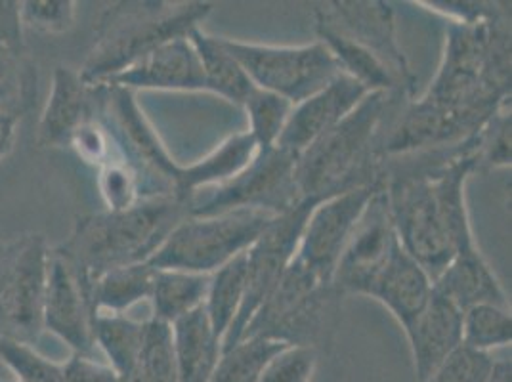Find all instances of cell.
I'll return each mask as SVG.
<instances>
[{"label":"cell","mask_w":512,"mask_h":382,"mask_svg":"<svg viewBox=\"0 0 512 382\" xmlns=\"http://www.w3.org/2000/svg\"><path fill=\"white\" fill-rule=\"evenodd\" d=\"M400 94L371 92L337 127L327 130L297 155L300 199L323 201L344 191L383 182L381 144Z\"/></svg>","instance_id":"6da1fadb"},{"label":"cell","mask_w":512,"mask_h":382,"mask_svg":"<svg viewBox=\"0 0 512 382\" xmlns=\"http://www.w3.org/2000/svg\"><path fill=\"white\" fill-rule=\"evenodd\" d=\"M188 216V203L176 197L142 199L125 211L79 218L60 249L83 285L113 268L148 262L172 230Z\"/></svg>","instance_id":"7a4b0ae2"},{"label":"cell","mask_w":512,"mask_h":382,"mask_svg":"<svg viewBox=\"0 0 512 382\" xmlns=\"http://www.w3.org/2000/svg\"><path fill=\"white\" fill-rule=\"evenodd\" d=\"M211 12V2L111 4L96 25L94 43L79 75L86 85H102L155 48L190 37Z\"/></svg>","instance_id":"3957f363"},{"label":"cell","mask_w":512,"mask_h":382,"mask_svg":"<svg viewBox=\"0 0 512 382\" xmlns=\"http://www.w3.org/2000/svg\"><path fill=\"white\" fill-rule=\"evenodd\" d=\"M341 297L333 283H325L295 256L241 339L260 337L320 352L335 329Z\"/></svg>","instance_id":"277c9868"},{"label":"cell","mask_w":512,"mask_h":382,"mask_svg":"<svg viewBox=\"0 0 512 382\" xmlns=\"http://www.w3.org/2000/svg\"><path fill=\"white\" fill-rule=\"evenodd\" d=\"M276 216L239 209L213 216H186L148 260L155 270H178L211 276L239 253H245Z\"/></svg>","instance_id":"5b68a950"},{"label":"cell","mask_w":512,"mask_h":382,"mask_svg":"<svg viewBox=\"0 0 512 382\" xmlns=\"http://www.w3.org/2000/svg\"><path fill=\"white\" fill-rule=\"evenodd\" d=\"M295 167L297 155L287 149L278 146L258 149L255 159L232 180L192 195L188 201V214L213 216L239 209L274 216L287 213L302 201Z\"/></svg>","instance_id":"8992f818"},{"label":"cell","mask_w":512,"mask_h":382,"mask_svg":"<svg viewBox=\"0 0 512 382\" xmlns=\"http://www.w3.org/2000/svg\"><path fill=\"white\" fill-rule=\"evenodd\" d=\"M220 41L245 69L253 85L278 94L293 106L342 73L331 50L320 41L304 46L241 43L226 37H220Z\"/></svg>","instance_id":"52a82bcc"},{"label":"cell","mask_w":512,"mask_h":382,"mask_svg":"<svg viewBox=\"0 0 512 382\" xmlns=\"http://www.w3.org/2000/svg\"><path fill=\"white\" fill-rule=\"evenodd\" d=\"M50 249L44 235H23L0 260V337L33 344L43 333Z\"/></svg>","instance_id":"ba28073f"},{"label":"cell","mask_w":512,"mask_h":382,"mask_svg":"<svg viewBox=\"0 0 512 382\" xmlns=\"http://www.w3.org/2000/svg\"><path fill=\"white\" fill-rule=\"evenodd\" d=\"M321 203V201H320ZM318 201L304 199L297 207L276 216L264 234L247 249V279L241 310L222 340V352L237 344L262 302L276 289L279 279L299 251L300 235L308 214Z\"/></svg>","instance_id":"9c48e42d"},{"label":"cell","mask_w":512,"mask_h":382,"mask_svg":"<svg viewBox=\"0 0 512 382\" xmlns=\"http://www.w3.org/2000/svg\"><path fill=\"white\" fill-rule=\"evenodd\" d=\"M316 23H321L348 41L373 54L394 75L402 92L411 96L417 83L406 54L398 43L394 10L386 2H348L337 0L316 8Z\"/></svg>","instance_id":"30bf717a"},{"label":"cell","mask_w":512,"mask_h":382,"mask_svg":"<svg viewBox=\"0 0 512 382\" xmlns=\"http://www.w3.org/2000/svg\"><path fill=\"white\" fill-rule=\"evenodd\" d=\"M384 182L344 191L318 203L300 235L297 258L325 283H333L342 251L373 195Z\"/></svg>","instance_id":"8fae6325"},{"label":"cell","mask_w":512,"mask_h":382,"mask_svg":"<svg viewBox=\"0 0 512 382\" xmlns=\"http://www.w3.org/2000/svg\"><path fill=\"white\" fill-rule=\"evenodd\" d=\"M398 243L400 241L394 232L383 186L365 207L362 218L358 220L342 251L333 276V287L341 295L352 293L365 297L371 281L379 274Z\"/></svg>","instance_id":"7c38bea8"},{"label":"cell","mask_w":512,"mask_h":382,"mask_svg":"<svg viewBox=\"0 0 512 382\" xmlns=\"http://www.w3.org/2000/svg\"><path fill=\"white\" fill-rule=\"evenodd\" d=\"M43 329H48L73 350L92 356V310L85 285L62 251H50L44 289Z\"/></svg>","instance_id":"4fadbf2b"},{"label":"cell","mask_w":512,"mask_h":382,"mask_svg":"<svg viewBox=\"0 0 512 382\" xmlns=\"http://www.w3.org/2000/svg\"><path fill=\"white\" fill-rule=\"evenodd\" d=\"M367 94L371 92L356 79L339 73L329 85L293 107L279 136L278 148L299 155L327 130L337 127L354 107L360 106Z\"/></svg>","instance_id":"5bb4252c"},{"label":"cell","mask_w":512,"mask_h":382,"mask_svg":"<svg viewBox=\"0 0 512 382\" xmlns=\"http://www.w3.org/2000/svg\"><path fill=\"white\" fill-rule=\"evenodd\" d=\"M102 85H117L128 90H188L209 92L197 50L188 37L174 39L155 48L146 58L130 65Z\"/></svg>","instance_id":"9a60e30c"},{"label":"cell","mask_w":512,"mask_h":382,"mask_svg":"<svg viewBox=\"0 0 512 382\" xmlns=\"http://www.w3.org/2000/svg\"><path fill=\"white\" fill-rule=\"evenodd\" d=\"M461 323L463 310L432 287L425 310L404 329L415 381H427L428 375L463 344Z\"/></svg>","instance_id":"2e32d148"},{"label":"cell","mask_w":512,"mask_h":382,"mask_svg":"<svg viewBox=\"0 0 512 382\" xmlns=\"http://www.w3.org/2000/svg\"><path fill=\"white\" fill-rule=\"evenodd\" d=\"M94 115V86L86 85L77 71L58 65L52 75V90L39 123V146H69L75 132Z\"/></svg>","instance_id":"e0dca14e"},{"label":"cell","mask_w":512,"mask_h":382,"mask_svg":"<svg viewBox=\"0 0 512 382\" xmlns=\"http://www.w3.org/2000/svg\"><path fill=\"white\" fill-rule=\"evenodd\" d=\"M432 295V279L398 243L371 281L365 297L375 298L406 329Z\"/></svg>","instance_id":"ac0fdd59"},{"label":"cell","mask_w":512,"mask_h":382,"mask_svg":"<svg viewBox=\"0 0 512 382\" xmlns=\"http://www.w3.org/2000/svg\"><path fill=\"white\" fill-rule=\"evenodd\" d=\"M432 287L461 310L486 302L509 306L499 279L476 245L453 256L446 270L436 277Z\"/></svg>","instance_id":"d6986e66"},{"label":"cell","mask_w":512,"mask_h":382,"mask_svg":"<svg viewBox=\"0 0 512 382\" xmlns=\"http://www.w3.org/2000/svg\"><path fill=\"white\" fill-rule=\"evenodd\" d=\"M178 382H209L222 356V339L216 335L205 304L171 325Z\"/></svg>","instance_id":"ffe728a7"},{"label":"cell","mask_w":512,"mask_h":382,"mask_svg":"<svg viewBox=\"0 0 512 382\" xmlns=\"http://www.w3.org/2000/svg\"><path fill=\"white\" fill-rule=\"evenodd\" d=\"M258 153L255 138L249 132L230 136L201 161L182 167L180 197L188 203L197 191L220 186L245 169Z\"/></svg>","instance_id":"44dd1931"},{"label":"cell","mask_w":512,"mask_h":382,"mask_svg":"<svg viewBox=\"0 0 512 382\" xmlns=\"http://www.w3.org/2000/svg\"><path fill=\"white\" fill-rule=\"evenodd\" d=\"M155 272L148 262H140L113 268L90 281L85 291L92 316L96 312L123 314L134 304L151 298Z\"/></svg>","instance_id":"7402d4cb"},{"label":"cell","mask_w":512,"mask_h":382,"mask_svg":"<svg viewBox=\"0 0 512 382\" xmlns=\"http://www.w3.org/2000/svg\"><path fill=\"white\" fill-rule=\"evenodd\" d=\"M192 41L197 56L203 65L209 92L226 98L232 104L243 106L245 98L255 88L245 69L234 56L224 48L220 37L205 33L201 27L193 29L188 37Z\"/></svg>","instance_id":"603a6c76"},{"label":"cell","mask_w":512,"mask_h":382,"mask_svg":"<svg viewBox=\"0 0 512 382\" xmlns=\"http://www.w3.org/2000/svg\"><path fill=\"white\" fill-rule=\"evenodd\" d=\"M211 276L178 270H157L151 302L153 318L172 325L205 304Z\"/></svg>","instance_id":"cb8c5ba5"},{"label":"cell","mask_w":512,"mask_h":382,"mask_svg":"<svg viewBox=\"0 0 512 382\" xmlns=\"http://www.w3.org/2000/svg\"><path fill=\"white\" fill-rule=\"evenodd\" d=\"M148 321H134L125 314L96 312L92 316V337L94 346L98 344L106 354L107 365H111L123 381L132 371L140 348L146 337Z\"/></svg>","instance_id":"d4e9b609"},{"label":"cell","mask_w":512,"mask_h":382,"mask_svg":"<svg viewBox=\"0 0 512 382\" xmlns=\"http://www.w3.org/2000/svg\"><path fill=\"white\" fill-rule=\"evenodd\" d=\"M245 279H247V251L234 256L222 268L211 274L209 291L205 298V310L213 323L214 331L224 340L237 318L243 297H245Z\"/></svg>","instance_id":"484cf974"},{"label":"cell","mask_w":512,"mask_h":382,"mask_svg":"<svg viewBox=\"0 0 512 382\" xmlns=\"http://www.w3.org/2000/svg\"><path fill=\"white\" fill-rule=\"evenodd\" d=\"M287 344L278 340L249 337L224 350L209 382H258L266 365Z\"/></svg>","instance_id":"4316f807"},{"label":"cell","mask_w":512,"mask_h":382,"mask_svg":"<svg viewBox=\"0 0 512 382\" xmlns=\"http://www.w3.org/2000/svg\"><path fill=\"white\" fill-rule=\"evenodd\" d=\"M125 382H178L169 323L148 319L144 344Z\"/></svg>","instance_id":"83f0119b"},{"label":"cell","mask_w":512,"mask_h":382,"mask_svg":"<svg viewBox=\"0 0 512 382\" xmlns=\"http://www.w3.org/2000/svg\"><path fill=\"white\" fill-rule=\"evenodd\" d=\"M463 344L490 354L495 348L511 346L512 318L509 306L474 304L463 310Z\"/></svg>","instance_id":"f1b7e54d"},{"label":"cell","mask_w":512,"mask_h":382,"mask_svg":"<svg viewBox=\"0 0 512 382\" xmlns=\"http://www.w3.org/2000/svg\"><path fill=\"white\" fill-rule=\"evenodd\" d=\"M243 107L249 113V134L255 138L258 149L276 148L279 136L295 106L278 94L255 86L245 98Z\"/></svg>","instance_id":"f546056e"},{"label":"cell","mask_w":512,"mask_h":382,"mask_svg":"<svg viewBox=\"0 0 512 382\" xmlns=\"http://www.w3.org/2000/svg\"><path fill=\"white\" fill-rule=\"evenodd\" d=\"M0 361L16 375V382H64V365L44 358L33 344L0 337Z\"/></svg>","instance_id":"4dcf8cb0"},{"label":"cell","mask_w":512,"mask_h":382,"mask_svg":"<svg viewBox=\"0 0 512 382\" xmlns=\"http://www.w3.org/2000/svg\"><path fill=\"white\" fill-rule=\"evenodd\" d=\"M35 92V75L20 52L0 48V115L20 117Z\"/></svg>","instance_id":"1f68e13d"},{"label":"cell","mask_w":512,"mask_h":382,"mask_svg":"<svg viewBox=\"0 0 512 382\" xmlns=\"http://www.w3.org/2000/svg\"><path fill=\"white\" fill-rule=\"evenodd\" d=\"M77 20V4L71 0H25L20 2V22L43 35L69 33Z\"/></svg>","instance_id":"d6a6232c"},{"label":"cell","mask_w":512,"mask_h":382,"mask_svg":"<svg viewBox=\"0 0 512 382\" xmlns=\"http://www.w3.org/2000/svg\"><path fill=\"white\" fill-rule=\"evenodd\" d=\"M100 191L109 211H125L144 199L140 178L125 159H109L102 165Z\"/></svg>","instance_id":"836d02e7"},{"label":"cell","mask_w":512,"mask_h":382,"mask_svg":"<svg viewBox=\"0 0 512 382\" xmlns=\"http://www.w3.org/2000/svg\"><path fill=\"white\" fill-rule=\"evenodd\" d=\"M511 161V102H507L491 115L480 132L478 167L486 165L490 169H505L511 167Z\"/></svg>","instance_id":"e575fe53"},{"label":"cell","mask_w":512,"mask_h":382,"mask_svg":"<svg viewBox=\"0 0 512 382\" xmlns=\"http://www.w3.org/2000/svg\"><path fill=\"white\" fill-rule=\"evenodd\" d=\"M493 358L461 344L423 382H486Z\"/></svg>","instance_id":"d590c367"},{"label":"cell","mask_w":512,"mask_h":382,"mask_svg":"<svg viewBox=\"0 0 512 382\" xmlns=\"http://www.w3.org/2000/svg\"><path fill=\"white\" fill-rule=\"evenodd\" d=\"M320 352L310 346H287L266 365L258 382H312Z\"/></svg>","instance_id":"8d00e7d4"},{"label":"cell","mask_w":512,"mask_h":382,"mask_svg":"<svg viewBox=\"0 0 512 382\" xmlns=\"http://www.w3.org/2000/svg\"><path fill=\"white\" fill-rule=\"evenodd\" d=\"M430 10L448 16L449 22L478 23L491 20L511 8V4L501 2H461V0H425L419 2Z\"/></svg>","instance_id":"74e56055"},{"label":"cell","mask_w":512,"mask_h":382,"mask_svg":"<svg viewBox=\"0 0 512 382\" xmlns=\"http://www.w3.org/2000/svg\"><path fill=\"white\" fill-rule=\"evenodd\" d=\"M64 365V382H125L123 377L106 363L94 360L92 356L73 354Z\"/></svg>","instance_id":"f35d334b"},{"label":"cell","mask_w":512,"mask_h":382,"mask_svg":"<svg viewBox=\"0 0 512 382\" xmlns=\"http://www.w3.org/2000/svg\"><path fill=\"white\" fill-rule=\"evenodd\" d=\"M20 46H22L20 2L0 0V48L20 52Z\"/></svg>","instance_id":"ab89813d"},{"label":"cell","mask_w":512,"mask_h":382,"mask_svg":"<svg viewBox=\"0 0 512 382\" xmlns=\"http://www.w3.org/2000/svg\"><path fill=\"white\" fill-rule=\"evenodd\" d=\"M20 117L16 115H0V161L12 151L16 140V128Z\"/></svg>","instance_id":"60d3db41"},{"label":"cell","mask_w":512,"mask_h":382,"mask_svg":"<svg viewBox=\"0 0 512 382\" xmlns=\"http://www.w3.org/2000/svg\"><path fill=\"white\" fill-rule=\"evenodd\" d=\"M511 379V360H493L490 375H488V381L486 382H511Z\"/></svg>","instance_id":"b9f144b4"},{"label":"cell","mask_w":512,"mask_h":382,"mask_svg":"<svg viewBox=\"0 0 512 382\" xmlns=\"http://www.w3.org/2000/svg\"><path fill=\"white\" fill-rule=\"evenodd\" d=\"M6 249H8V245L0 243V260H2V256L6 255Z\"/></svg>","instance_id":"7bdbcfd3"},{"label":"cell","mask_w":512,"mask_h":382,"mask_svg":"<svg viewBox=\"0 0 512 382\" xmlns=\"http://www.w3.org/2000/svg\"><path fill=\"white\" fill-rule=\"evenodd\" d=\"M0 382H4V381H0Z\"/></svg>","instance_id":"ee69618b"}]
</instances>
